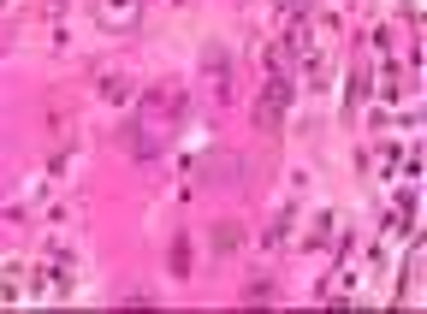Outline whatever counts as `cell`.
Instances as JSON below:
<instances>
[{"label":"cell","instance_id":"6da1fadb","mask_svg":"<svg viewBox=\"0 0 427 314\" xmlns=\"http://www.w3.org/2000/svg\"><path fill=\"white\" fill-rule=\"evenodd\" d=\"M101 18H107V24H131V0H107Z\"/></svg>","mask_w":427,"mask_h":314}]
</instances>
